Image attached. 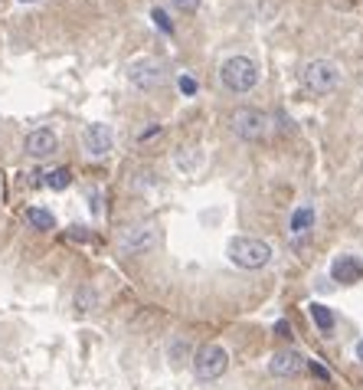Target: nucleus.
Wrapping results in <instances>:
<instances>
[{
    "label": "nucleus",
    "instance_id": "412c9836",
    "mask_svg": "<svg viewBox=\"0 0 363 390\" xmlns=\"http://www.w3.org/2000/svg\"><path fill=\"white\" fill-rule=\"evenodd\" d=\"M275 335L278 338H291V325H288V322H278V325H275Z\"/></svg>",
    "mask_w": 363,
    "mask_h": 390
},
{
    "label": "nucleus",
    "instance_id": "f03ea898",
    "mask_svg": "<svg viewBox=\"0 0 363 390\" xmlns=\"http://www.w3.org/2000/svg\"><path fill=\"white\" fill-rule=\"evenodd\" d=\"M219 82H223L229 92L242 96L249 89H256L258 82V66L249 59V56H229L223 66H219Z\"/></svg>",
    "mask_w": 363,
    "mask_h": 390
},
{
    "label": "nucleus",
    "instance_id": "f8f14e48",
    "mask_svg": "<svg viewBox=\"0 0 363 390\" xmlns=\"http://www.w3.org/2000/svg\"><path fill=\"white\" fill-rule=\"evenodd\" d=\"M311 227H314V207L311 204L295 207V213L288 220V233L291 237H304V233H311Z\"/></svg>",
    "mask_w": 363,
    "mask_h": 390
},
{
    "label": "nucleus",
    "instance_id": "9d476101",
    "mask_svg": "<svg viewBox=\"0 0 363 390\" xmlns=\"http://www.w3.org/2000/svg\"><path fill=\"white\" fill-rule=\"evenodd\" d=\"M56 148H59V138H56L53 128H33L30 135H26V154L36 158V161L49 158Z\"/></svg>",
    "mask_w": 363,
    "mask_h": 390
},
{
    "label": "nucleus",
    "instance_id": "2eb2a0df",
    "mask_svg": "<svg viewBox=\"0 0 363 390\" xmlns=\"http://www.w3.org/2000/svg\"><path fill=\"white\" fill-rule=\"evenodd\" d=\"M43 184L49 187V190H65V187L72 184V174H69V167H53V171H43Z\"/></svg>",
    "mask_w": 363,
    "mask_h": 390
},
{
    "label": "nucleus",
    "instance_id": "5701e85b",
    "mask_svg": "<svg viewBox=\"0 0 363 390\" xmlns=\"http://www.w3.org/2000/svg\"><path fill=\"white\" fill-rule=\"evenodd\" d=\"M357 358L363 361V338H360V345H357Z\"/></svg>",
    "mask_w": 363,
    "mask_h": 390
},
{
    "label": "nucleus",
    "instance_id": "a211bd4d",
    "mask_svg": "<svg viewBox=\"0 0 363 390\" xmlns=\"http://www.w3.org/2000/svg\"><path fill=\"white\" fill-rule=\"evenodd\" d=\"M304 368H308V370H311V374H314V377H318V380H331V370L324 368V364H318V361H308Z\"/></svg>",
    "mask_w": 363,
    "mask_h": 390
},
{
    "label": "nucleus",
    "instance_id": "f3484780",
    "mask_svg": "<svg viewBox=\"0 0 363 390\" xmlns=\"http://www.w3.org/2000/svg\"><path fill=\"white\" fill-rule=\"evenodd\" d=\"M150 20L157 23V27H160V30H164V33H173V23H171V17H167V13L160 10V7H154V10H150Z\"/></svg>",
    "mask_w": 363,
    "mask_h": 390
},
{
    "label": "nucleus",
    "instance_id": "4468645a",
    "mask_svg": "<svg viewBox=\"0 0 363 390\" xmlns=\"http://www.w3.org/2000/svg\"><path fill=\"white\" fill-rule=\"evenodd\" d=\"M311 318H314L318 331H324V335H331V331H334V312L327 308V305L314 302V305H311Z\"/></svg>",
    "mask_w": 363,
    "mask_h": 390
},
{
    "label": "nucleus",
    "instance_id": "39448f33",
    "mask_svg": "<svg viewBox=\"0 0 363 390\" xmlns=\"http://www.w3.org/2000/svg\"><path fill=\"white\" fill-rule=\"evenodd\" d=\"M229 368V351L223 345H203L193 358V374L200 380H216L223 377Z\"/></svg>",
    "mask_w": 363,
    "mask_h": 390
},
{
    "label": "nucleus",
    "instance_id": "9b49d317",
    "mask_svg": "<svg viewBox=\"0 0 363 390\" xmlns=\"http://www.w3.org/2000/svg\"><path fill=\"white\" fill-rule=\"evenodd\" d=\"M304 364H308V361L301 358L298 351H275V354H272V361H268V370H272V374H275V377H295V374H301V370H304Z\"/></svg>",
    "mask_w": 363,
    "mask_h": 390
},
{
    "label": "nucleus",
    "instance_id": "aec40b11",
    "mask_svg": "<svg viewBox=\"0 0 363 390\" xmlns=\"http://www.w3.org/2000/svg\"><path fill=\"white\" fill-rule=\"evenodd\" d=\"M171 3L177 7V10H196V7H200L203 0H171Z\"/></svg>",
    "mask_w": 363,
    "mask_h": 390
},
{
    "label": "nucleus",
    "instance_id": "20e7f679",
    "mask_svg": "<svg viewBox=\"0 0 363 390\" xmlns=\"http://www.w3.org/2000/svg\"><path fill=\"white\" fill-rule=\"evenodd\" d=\"M160 239V230L154 223H134V227L121 230L118 233V253H125V256H144L157 246Z\"/></svg>",
    "mask_w": 363,
    "mask_h": 390
},
{
    "label": "nucleus",
    "instance_id": "ddd939ff",
    "mask_svg": "<svg viewBox=\"0 0 363 390\" xmlns=\"http://www.w3.org/2000/svg\"><path fill=\"white\" fill-rule=\"evenodd\" d=\"M23 220H26V227L40 230V233H49V230L56 227V217L49 213V210H43V207H26Z\"/></svg>",
    "mask_w": 363,
    "mask_h": 390
},
{
    "label": "nucleus",
    "instance_id": "7ed1b4c3",
    "mask_svg": "<svg viewBox=\"0 0 363 390\" xmlns=\"http://www.w3.org/2000/svg\"><path fill=\"white\" fill-rule=\"evenodd\" d=\"M301 86L308 89L311 96H331L334 89L341 86V69L334 59H311L301 69Z\"/></svg>",
    "mask_w": 363,
    "mask_h": 390
},
{
    "label": "nucleus",
    "instance_id": "4be33fe9",
    "mask_svg": "<svg viewBox=\"0 0 363 390\" xmlns=\"http://www.w3.org/2000/svg\"><path fill=\"white\" fill-rule=\"evenodd\" d=\"M69 239H88V233H86V230H72V233H69Z\"/></svg>",
    "mask_w": 363,
    "mask_h": 390
},
{
    "label": "nucleus",
    "instance_id": "6ab92c4d",
    "mask_svg": "<svg viewBox=\"0 0 363 390\" xmlns=\"http://www.w3.org/2000/svg\"><path fill=\"white\" fill-rule=\"evenodd\" d=\"M177 86H180L183 96H196V79H193V76H180V79H177Z\"/></svg>",
    "mask_w": 363,
    "mask_h": 390
},
{
    "label": "nucleus",
    "instance_id": "f257e3e1",
    "mask_svg": "<svg viewBox=\"0 0 363 390\" xmlns=\"http://www.w3.org/2000/svg\"><path fill=\"white\" fill-rule=\"evenodd\" d=\"M226 253H229V260L239 269H262V266L272 262V246L258 237H233L229 246H226Z\"/></svg>",
    "mask_w": 363,
    "mask_h": 390
},
{
    "label": "nucleus",
    "instance_id": "6e6552de",
    "mask_svg": "<svg viewBox=\"0 0 363 390\" xmlns=\"http://www.w3.org/2000/svg\"><path fill=\"white\" fill-rule=\"evenodd\" d=\"M131 86L141 89V92H150V89H157L164 79H167V69H164V63H157V59H138V63L131 66Z\"/></svg>",
    "mask_w": 363,
    "mask_h": 390
},
{
    "label": "nucleus",
    "instance_id": "423d86ee",
    "mask_svg": "<svg viewBox=\"0 0 363 390\" xmlns=\"http://www.w3.org/2000/svg\"><path fill=\"white\" fill-rule=\"evenodd\" d=\"M229 125H233V131L242 141H258V138H265L268 135V115L262 109H249V105L235 109L233 119H229Z\"/></svg>",
    "mask_w": 363,
    "mask_h": 390
},
{
    "label": "nucleus",
    "instance_id": "dca6fc26",
    "mask_svg": "<svg viewBox=\"0 0 363 390\" xmlns=\"http://www.w3.org/2000/svg\"><path fill=\"white\" fill-rule=\"evenodd\" d=\"M95 302H98V295L92 292V289H79V292H75V312H79V315L92 312V308H95Z\"/></svg>",
    "mask_w": 363,
    "mask_h": 390
},
{
    "label": "nucleus",
    "instance_id": "b1692460",
    "mask_svg": "<svg viewBox=\"0 0 363 390\" xmlns=\"http://www.w3.org/2000/svg\"><path fill=\"white\" fill-rule=\"evenodd\" d=\"M20 3H36V0H20Z\"/></svg>",
    "mask_w": 363,
    "mask_h": 390
},
{
    "label": "nucleus",
    "instance_id": "0eeeda50",
    "mask_svg": "<svg viewBox=\"0 0 363 390\" xmlns=\"http://www.w3.org/2000/svg\"><path fill=\"white\" fill-rule=\"evenodd\" d=\"M82 148L88 158H105L115 148V131L108 128L105 121H88L82 128Z\"/></svg>",
    "mask_w": 363,
    "mask_h": 390
},
{
    "label": "nucleus",
    "instance_id": "1a4fd4ad",
    "mask_svg": "<svg viewBox=\"0 0 363 390\" xmlns=\"http://www.w3.org/2000/svg\"><path fill=\"white\" fill-rule=\"evenodd\" d=\"M331 279H337L341 285H353V282L363 279V260L353 256V253H343L331 262Z\"/></svg>",
    "mask_w": 363,
    "mask_h": 390
}]
</instances>
